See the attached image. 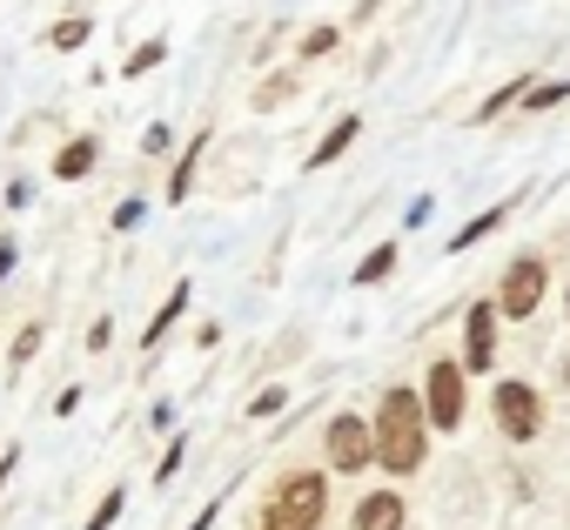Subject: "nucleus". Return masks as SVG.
Masks as SVG:
<instances>
[{
    "instance_id": "nucleus-24",
    "label": "nucleus",
    "mask_w": 570,
    "mask_h": 530,
    "mask_svg": "<svg viewBox=\"0 0 570 530\" xmlns=\"http://www.w3.org/2000/svg\"><path fill=\"white\" fill-rule=\"evenodd\" d=\"M14 255H21L14 242H0V283H8V269H14Z\"/></svg>"
},
{
    "instance_id": "nucleus-7",
    "label": "nucleus",
    "mask_w": 570,
    "mask_h": 530,
    "mask_svg": "<svg viewBox=\"0 0 570 530\" xmlns=\"http://www.w3.org/2000/svg\"><path fill=\"white\" fill-rule=\"evenodd\" d=\"M490 350H497V310L476 303L470 310V356H463V370H490Z\"/></svg>"
},
{
    "instance_id": "nucleus-13",
    "label": "nucleus",
    "mask_w": 570,
    "mask_h": 530,
    "mask_svg": "<svg viewBox=\"0 0 570 530\" xmlns=\"http://www.w3.org/2000/svg\"><path fill=\"white\" fill-rule=\"evenodd\" d=\"M497 222H503V208H490V215H476V222H470V228H456V255H463V248H470V242H483V235H490V228H497Z\"/></svg>"
},
{
    "instance_id": "nucleus-14",
    "label": "nucleus",
    "mask_w": 570,
    "mask_h": 530,
    "mask_svg": "<svg viewBox=\"0 0 570 530\" xmlns=\"http://www.w3.org/2000/svg\"><path fill=\"white\" fill-rule=\"evenodd\" d=\"M121 503H128V490H108V497L95 503V517H88V530H108V523L121 517Z\"/></svg>"
},
{
    "instance_id": "nucleus-5",
    "label": "nucleus",
    "mask_w": 570,
    "mask_h": 530,
    "mask_svg": "<svg viewBox=\"0 0 570 530\" xmlns=\"http://www.w3.org/2000/svg\"><path fill=\"white\" fill-rule=\"evenodd\" d=\"M543 303V262L537 255H517L503 269V316H530Z\"/></svg>"
},
{
    "instance_id": "nucleus-20",
    "label": "nucleus",
    "mask_w": 570,
    "mask_h": 530,
    "mask_svg": "<svg viewBox=\"0 0 570 530\" xmlns=\"http://www.w3.org/2000/svg\"><path fill=\"white\" fill-rule=\"evenodd\" d=\"M330 48H336V28H309L303 35V55H330Z\"/></svg>"
},
{
    "instance_id": "nucleus-6",
    "label": "nucleus",
    "mask_w": 570,
    "mask_h": 530,
    "mask_svg": "<svg viewBox=\"0 0 570 530\" xmlns=\"http://www.w3.org/2000/svg\"><path fill=\"white\" fill-rule=\"evenodd\" d=\"M370 457H376V436H370L356 416H336V423H330V470H350V477H356Z\"/></svg>"
},
{
    "instance_id": "nucleus-18",
    "label": "nucleus",
    "mask_w": 570,
    "mask_h": 530,
    "mask_svg": "<svg viewBox=\"0 0 570 530\" xmlns=\"http://www.w3.org/2000/svg\"><path fill=\"white\" fill-rule=\"evenodd\" d=\"M517 95H523V88H517V81H510V88H497V95H490V101H483V108H476V121H490V115H503V108H510V101H517Z\"/></svg>"
},
{
    "instance_id": "nucleus-10",
    "label": "nucleus",
    "mask_w": 570,
    "mask_h": 530,
    "mask_svg": "<svg viewBox=\"0 0 570 530\" xmlns=\"http://www.w3.org/2000/svg\"><path fill=\"white\" fill-rule=\"evenodd\" d=\"M88 168H95V141H68V148L55 155V175H61V181H81Z\"/></svg>"
},
{
    "instance_id": "nucleus-8",
    "label": "nucleus",
    "mask_w": 570,
    "mask_h": 530,
    "mask_svg": "<svg viewBox=\"0 0 570 530\" xmlns=\"http://www.w3.org/2000/svg\"><path fill=\"white\" fill-rule=\"evenodd\" d=\"M356 530H403V503H396V490L363 497V503H356Z\"/></svg>"
},
{
    "instance_id": "nucleus-2",
    "label": "nucleus",
    "mask_w": 570,
    "mask_h": 530,
    "mask_svg": "<svg viewBox=\"0 0 570 530\" xmlns=\"http://www.w3.org/2000/svg\"><path fill=\"white\" fill-rule=\"evenodd\" d=\"M323 470H296V477H282V490L268 497L262 510V530H323Z\"/></svg>"
},
{
    "instance_id": "nucleus-17",
    "label": "nucleus",
    "mask_w": 570,
    "mask_h": 530,
    "mask_svg": "<svg viewBox=\"0 0 570 530\" xmlns=\"http://www.w3.org/2000/svg\"><path fill=\"white\" fill-rule=\"evenodd\" d=\"M48 41H55V48H81V41H88V21H61Z\"/></svg>"
},
{
    "instance_id": "nucleus-3",
    "label": "nucleus",
    "mask_w": 570,
    "mask_h": 530,
    "mask_svg": "<svg viewBox=\"0 0 570 530\" xmlns=\"http://www.w3.org/2000/svg\"><path fill=\"white\" fill-rule=\"evenodd\" d=\"M423 416H430L436 430H456V423H463V363H430Z\"/></svg>"
},
{
    "instance_id": "nucleus-12",
    "label": "nucleus",
    "mask_w": 570,
    "mask_h": 530,
    "mask_svg": "<svg viewBox=\"0 0 570 530\" xmlns=\"http://www.w3.org/2000/svg\"><path fill=\"white\" fill-rule=\"evenodd\" d=\"M390 269H396V248L383 242V248H370V255H363V269H356V283H383Z\"/></svg>"
},
{
    "instance_id": "nucleus-4",
    "label": "nucleus",
    "mask_w": 570,
    "mask_h": 530,
    "mask_svg": "<svg viewBox=\"0 0 570 530\" xmlns=\"http://www.w3.org/2000/svg\"><path fill=\"white\" fill-rule=\"evenodd\" d=\"M537 390L530 383H497V423H503V436H517V443H530L537 436Z\"/></svg>"
},
{
    "instance_id": "nucleus-1",
    "label": "nucleus",
    "mask_w": 570,
    "mask_h": 530,
    "mask_svg": "<svg viewBox=\"0 0 570 530\" xmlns=\"http://www.w3.org/2000/svg\"><path fill=\"white\" fill-rule=\"evenodd\" d=\"M423 403L410 396V390H390L383 396V416H376V457H383V470H396V477H410L416 463H423Z\"/></svg>"
},
{
    "instance_id": "nucleus-21",
    "label": "nucleus",
    "mask_w": 570,
    "mask_h": 530,
    "mask_svg": "<svg viewBox=\"0 0 570 530\" xmlns=\"http://www.w3.org/2000/svg\"><path fill=\"white\" fill-rule=\"evenodd\" d=\"M35 350H41V330H35V323H28V330H21V336H14V363H28V356H35Z\"/></svg>"
},
{
    "instance_id": "nucleus-15",
    "label": "nucleus",
    "mask_w": 570,
    "mask_h": 530,
    "mask_svg": "<svg viewBox=\"0 0 570 530\" xmlns=\"http://www.w3.org/2000/svg\"><path fill=\"white\" fill-rule=\"evenodd\" d=\"M195 148H202V141H195ZM195 148L175 161V181H168V195H175V202H181V195H188V181H195Z\"/></svg>"
},
{
    "instance_id": "nucleus-16",
    "label": "nucleus",
    "mask_w": 570,
    "mask_h": 530,
    "mask_svg": "<svg viewBox=\"0 0 570 530\" xmlns=\"http://www.w3.org/2000/svg\"><path fill=\"white\" fill-rule=\"evenodd\" d=\"M563 95H570V81H543L537 95H523V108H557Z\"/></svg>"
},
{
    "instance_id": "nucleus-11",
    "label": "nucleus",
    "mask_w": 570,
    "mask_h": 530,
    "mask_svg": "<svg viewBox=\"0 0 570 530\" xmlns=\"http://www.w3.org/2000/svg\"><path fill=\"white\" fill-rule=\"evenodd\" d=\"M181 310H188V283H175V289H168V303H161V310H155V323H148V343H161V336H168V323H175Z\"/></svg>"
},
{
    "instance_id": "nucleus-25",
    "label": "nucleus",
    "mask_w": 570,
    "mask_h": 530,
    "mask_svg": "<svg viewBox=\"0 0 570 530\" xmlns=\"http://www.w3.org/2000/svg\"><path fill=\"white\" fill-rule=\"evenodd\" d=\"M208 523H215V510H202V517H195V523H188V530H208Z\"/></svg>"
},
{
    "instance_id": "nucleus-23",
    "label": "nucleus",
    "mask_w": 570,
    "mask_h": 530,
    "mask_svg": "<svg viewBox=\"0 0 570 530\" xmlns=\"http://www.w3.org/2000/svg\"><path fill=\"white\" fill-rule=\"evenodd\" d=\"M155 61H161V48L148 41V48H135V55H128V75H141V68H155Z\"/></svg>"
},
{
    "instance_id": "nucleus-9",
    "label": "nucleus",
    "mask_w": 570,
    "mask_h": 530,
    "mask_svg": "<svg viewBox=\"0 0 570 530\" xmlns=\"http://www.w3.org/2000/svg\"><path fill=\"white\" fill-rule=\"evenodd\" d=\"M350 141H356V115H343V121H336V128L323 135V148H309V168H323V161H336V155H343Z\"/></svg>"
},
{
    "instance_id": "nucleus-22",
    "label": "nucleus",
    "mask_w": 570,
    "mask_h": 530,
    "mask_svg": "<svg viewBox=\"0 0 570 530\" xmlns=\"http://www.w3.org/2000/svg\"><path fill=\"white\" fill-rule=\"evenodd\" d=\"M181 450H188V443H181V436H175V443H168V457H161V470H155V483H168V477H175V470H181Z\"/></svg>"
},
{
    "instance_id": "nucleus-19",
    "label": "nucleus",
    "mask_w": 570,
    "mask_h": 530,
    "mask_svg": "<svg viewBox=\"0 0 570 530\" xmlns=\"http://www.w3.org/2000/svg\"><path fill=\"white\" fill-rule=\"evenodd\" d=\"M282 403H289V390H262V396H255V403H248V416H275V410H282Z\"/></svg>"
}]
</instances>
